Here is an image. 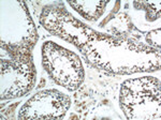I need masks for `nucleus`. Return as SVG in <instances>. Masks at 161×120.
I'll use <instances>...</instances> for the list:
<instances>
[{"label":"nucleus","mask_w":161,"mask_h":120,"mask_svg":"<svg viewBox=\"0 0 161 120\" xmlns=\"http://www.w3.org/2000/svg\"><path fill=\"white\" fill-rule=\"evenodd\" d=\"M120 105L127 118H149L150 109L159 113V80L143 77L125 82L120 91Z\"/></svg>","instance_id":"f257e3e1"},{"label":"nucleus","mask_w":161,"mask_h":120,"mask_svg":"<svg viewBox=\"0 0 161 120\" xmlns=\"http://www.w3.org/2000/svg\"><path fill=\"white\" fill-rule=\"evenodd\" d=\"M43 67L58 85L73 91L84 79V70L79 57L53 42H46L42 48Z\"/></svg>","instance_id":"f03ea898"},{"label":"nucleus","mask_w":161,"mask_h":120,"mask_svg":"<svg viewBox=\"0 0 161 120\" xmlns=\"http://www.w3.org/2000/svg\"><path fill=\"white\" fill-rule=\"evenodd\" d=\"M70 106V98L60 91L43 90L33 95L19 111V118H62Z\"/></svg>","instance_id":"7ed1b4c3"}]
</instances>
